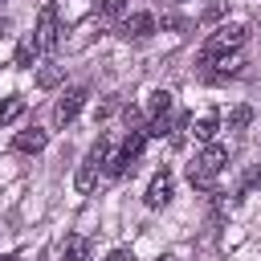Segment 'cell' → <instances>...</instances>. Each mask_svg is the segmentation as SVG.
I'll return each mask as SVG.
<instances>
[{"instance_id": "obj_1", "label": "cell", "mask_w": 261, "mask_h": 261, "mask_svg": "<svg viewBox=\"0 0 261 261\" xmlns=\"http://www.w3.org/2000/svg\"><path fill=\"white\" fill-rule=\"evenodd\" d=\"M224 163H228V147H224V143H216V139H212V143H204V151L188 163V184L208 192V188L216 184V175L224 171Z\"/></svg>"}, {"instance_id": "obj_2", "label": "cell", "mask_w": 261, "mask_h": 261, "mask_svg": "<svg viewBox=\"0 0 261 261\" xmlns=\"http://www.w3.org/2000/svg\"><path fill=\"white\" fill-rule=\"evenodd\" d=\"M106 155H110V139L106 135H98V143L86 151V159H82V167L73 171V188L86 196V192H94V184H98V171L106 167Z\"/></svg>"}, {"instance_id": "obj_3", "label": "cell", "mask_w": 261, "mask_h": 261, "mask_svg": "<svg viewBox=\"0 0 261 261\" xmlns=\"http://www.w3.org/2000/svg\"><path fill=\"white\" fill-rule=\"evenodd\" d=\"M249 41V29L245 24H220L216 33H208L204 37V49H200V57H220V53H237L241 45Z\"/></svg>"}, {"instance_id": "obj_4", "label": "cell", "mask_w": 261, "mask_h": 261, "mask_svg": "<svg viewBox=\"0 0 261 261\" xmlns=\"http://www.w3.org/2000/svg\"><path fill=\"white\" fill-rule=\"evenodd\" d=\"M37 49L41 53H53L57 49V41H61V24H57V4H45L41 8V16H37Z\"/></svg>"}, {"instance_id": "obj_5", "label": "cell", "mask_w": 261, "mask_h": 261, "mask_svg": "<svg viewBox=\"0 0 261 261\" xmlns=\"http://www.w3.org/2000/svg\"><path fill=\"white\" fill-rule=\"evenodd\" d=\"M171 196H175V179H171V167L163 163V167L155 171V179L147 184L143 204H147V208H167V204H171Z\"/></svg>"}, {"instance_id": "obj_6", "label": "cell", "mask_w": 261, "mask_h": 261, "mask_svg": "<svg viewBox=\"0 0 261 261\" xmlns=\"http://www.w3.org/2000/svg\"><path fill=\"white\" fill-rule=\"evenodd\" d=\"M86 98H90V90H86V86H73V90H65V94L57 98V106H53V122H57V126L73 122V118H77V110L86 106Z\"/></svg>"}, {"instance_id": "obj_7", "label": "cell", "mask_w": 261, "mask_h": 261, "mask_svg": "<svg viewBox=\"0 0 261 261\" xmlns=\"http://www.w3.org/2000/svg\"><path fill=\"white\" fill-rule=\"evenodd\" d=\"M118 33H122L126 41H147V37L155 33V16H151V12H130V16H122Z\"/></svg>"}, {"instance_id": "obj_8", "label": "cell", "mask_w": 261, "mask_h": 261, "mask_svg": "<svg viewBox=\"0 0 261 261\" xmlns=\"http://www.w3.org/2000/svg\"><path fill=\"white\" fill-rule=\"evenodd\" d=\"M45 143H49V130H41V126H29V130H20V135L12 139V147H16V151H24V155L45 151Z\"/></svg>"}, {"instance_id": "obj_9", "label": "cell", "mask_w": 261, "mask_h": 261, "mask_svg": "<svg viewBox=\"0 0 261 261\" xmlns=\"http://www.w3.org/2000/svg\"><path fill=\"white\" fill-rule=\"evenodd\" d=\"M61 261H90V237L69 232V237L61 241Z\"/></svg>"}, {"instance_id": "obj_10", "label": "cell", "mask_w": 261, "mask_h": 261, "mask_svg": "<svg viewBox=\"0 0 261 261\" xmlns=\"http://www.w3.org/2000/svg\"><path fill=\"white\" fill-rule=\"evenodd\" d=\"M188 126H192L196 143H212L216 130H220V118H216V114H200V118H188Z\"/></svg>"}, {"instance_id": "obj_11", "label": "cell", "mask_w": 261, "mask_h": 261, "mask_svg": "<svg viewBox=\"0 0 261 261\" xmlns=\"http://www.w3.org/2000/svg\"><path fill=\"white\" fill-rule=\"evenodd\" d=\"M37 53H41V49H37V37L29 33V37H20V45H16V53H12V65H16V69H29V65L37 61Z\"/></svg>"}, {"instance_id": "obj_12", "label": "cell", "mask_w": 261, "mask_h": 261, "mask_svg": "<svg viewBox=\"0 0 261 261\" xmlns=\"http://www.w3.org/2000/svg\"><path fill=\"white\" fill-rule=\"evenodd\" d=\"M24 110H29V102H24L20 94H12V98H4V102H0V126H8V122H16V118H20Z\"/></svg>"}, {"instance_id": "obj_13", "label": "cell", "mask_w": 261, "mask_h": 261, "mask_svg": "<svg viewBox=\"0 0 261 261\" xmlns=\"http://www.w3.org/2000/svg\"><path fill=\"white\" fill-rule=\"evenodd\" d=\"M147 110H151V114H171V94H167V90H151Z\"/></svg>"}, {"instance_id": "obj_14", "label": "cell", "mask_w": 261, "mask_h": 261, "mask_svg": "<svg viewBox=\"0 0 261 261\" xmlns=\"http://www.w3.org/2000/svg\"><path fill=\"white\" fill-rule=\"evenodd\" d=\"M61 73H65L61 65H45V69L37 73V86H41V90H53V86H61Z\"/></svg>"}, {"instance_id": "obj_15", "label": "cell", "mask_w": 261, "mask_h": 261, "mask_svg": "<svg viewBox=\"0 0 261 261\" xmlns=\"http://www.w3.org/2000/svg\"><path fill=\"white\" fill-rule=\"evenodd\" d=\"M253 122V106H232V114H228V130H245Z\"/></svg>"}, {"instance_id": "obj_16", "label": "cell", "mask_w": 261, "mask_h": 261, "mask_svg": "<svg viewBox=\"0 0 261 261\" xmlns=\"http://www.w3.org/2000/svg\"><path fill=\"white\" fill-rule=\"evenodd\" d=\"M122 118H126V126H130V130H143V126H147V118H143V110H139V106H126V110H122Z\"/></svg>"}, {"instance_id": "obj_17", "label": "cell", "mask_w": 261, "mask_h": 261, "mask_svg": "<svg viewBox=\"0 0 261 261\" xmlns=\"http://www.w3.org/2000/svg\"><path fill=\"white\" fill-rule=\"evenodd\" d=\"M220 12H224V0H208L204 4V20H216Z\"/></svg>"}, {"instance_id": "obj_18", "label": "cell", "mask_w": 261, "mask_h": 261, "mask_svg": "<svg viewBox=\"0 0 261 261\" xmlns=\"http://www.w3.org/2000/svg\"><path fill=\"white\" fill-rule=\"evenodd\" d=\"M257 179H261V167H249V171H245V179H241V192H249Z\"/></svg>"}, {"instance_id": "obj_19", "label": "cell", "mask_w": 261, "mask_h": 261, "mask_svg": "<svg viewBox=\"0 0 261 261\" xmlns=\"http://www.w3.org/2000/svg\"><path fill=\"white\" fill-rule=\"evenodd\" d=\"M106 261H135V253H130V249H110Z\"/></svg>"}, {"instance_id": "obj_20", "label": "cell", "mask_w": 261, "mask_h": 261, "mask_svg": "<svg viewBox=\"0 0 261 261\" xmlns=\"http://www.w3.org/2000/svg\"><path fill=\"white\" fill-rule=\"evenodd\" d=\"M122 8H126V4H122V0H106V16H118V12H122Z\"/></svg>"}, {"instance_id": "obj_21", "label": "cell", "mask_w": 261, "mask_h": 261, "mask_svg": "<svg viewBox=\"0 0 261 261\" xmlns=\"http://www.w3.org/2000/svg\"><path fill=\"white\" fill-rule=\"evenodd\" d=\"M0 261H20V257H16V253H4V257H0Z\"/></svg>"}, {"instance_id": "obj_22", "label": "cell", "mask_w": 261, "mask_h": 261, "mask_svg": "<svg viewBox=\"0 0 261 261\" xmlns=\"http://www.w3.org/2000/svg\"><path fill=\"white\" fill-rule=\"evenodd\" d=\"M159 261H175V257H159Z\"/></svg>"}, {"instance_id": "obj_23", "label": "cell", "mask_w": 261, "mask_h": 261, "mask_svg": "<svg viewBox=\"0 0 261 261\" xmlns=\"http://www.w3.org/2000/svg\"><path fill=\"white\" fill-rule=\"evenodd\" d=\"M167 4H179V0H167Z\"/></svg>"}]
</instances>
